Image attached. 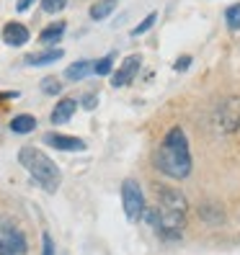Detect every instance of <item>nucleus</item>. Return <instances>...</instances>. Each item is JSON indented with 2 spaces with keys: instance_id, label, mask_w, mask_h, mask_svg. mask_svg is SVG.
<instances>
[{
  "instance_id": "aec40b11",
  "label": "nucleus",
  "mask_w": 240,
  "mask_h": 255,
  "mask_svg": "<svg viewBox=\"0 0 240 255\" xmlns=\"http://www.w3.org/2000/svg\"><path fill=\"white\" fill-rule=\"evenodd\" d=\"M202 214L207 217L209 224H222V219H225V214L220 212V209H212V206H204V209H202Z\"/></svg>"
},
{
  "instance_id": "2eb2a0df",
  "label": "nucleus",
  "mask_w": 240,
  "mask_h": 255,
  "mask_svg": "<svg viewBox=\"0 0 240 255\" xmlns=\"http://www.w3.org/2000/svg\"><path fill=\"white\" fill-rule=\"evenodd\" d=\"M225 23H228L230 31H240V3H235L225 10Z\"/></svg>"
},
{
  "instance_id": "4be33fe9",
  "label": "nucleus",
  "mask_w": 240,
  "mask_h": 255,
  "mask_svg": "<svg viewBox=\"0 0 240 255\" xmlns=\"http://www.w3.org/2000/svg\"><path fill=\"white\" fill-rule=\"evenodd\" d=\"M191 67V57L189 54H184L181 59H176V62H173V70L176 72H184V70H189Z\"/></svg>"
},
{
  "instance_id": "ddd939ff",
  "label": "nucleus",
  "mask_w": 240,
  "mask_h": 255,
  "mask_svg": "<svg viewBox=\"0 0 240 255\" xmlns=\"http://www.w3.org/2000/svg\"><path fill=\"white\" fill-rule=\"evenodd\" d=\"M65 21H57V23H49L44 31L39 34V41L41 44H57L59 39H62V34H65Z\"/></svg>"
},
{
  "instance_id": "6ab92c4d",
  "label": "nucleus",
  "mask_w": 240,
  "mask_h": 255,
  "mask_svg": "<svg viewBox=\"0 0 240 255\" xmlns=\"http://www.w3.org/2000/svg\"><path fill=\"white\" fill-rule=\"evenodd\" d=\"M67 5V0H41V10L44 13H59Z\"/></svg>"
},
{
  "instance_id": "5701e85b",
  "label": "nucleus",
  "mask_w": 240,
  "mask_h": 255,
  "mask_svg": "<svg viewBox=\"0 0 240 255\" xmlns=\"http://www.w3.org/2000/svg\"><path fill=\"white\" fill-rule=\"evenodd\" d=\"M96 106H98V98H96L93 93H91V96H83V109H85V111H93Z\"/></svg>"
},
{
  "instance_id": "6e6552de",
  "label": "nucleus",
  "mask_w": 240,
  "mask_h": 255,
  "mask_svg": "<svg viewBox=\"0 0 240 255\" xmlns=\"http://www.w3.org/2000/svg\"><path fill=\"white\" fill-rule=\"evenodd\" d=\"M158 196H160V206L163 209H176V212H186V209H189L186 196H184V193H178L176 188L160 186L158 188Z\"/></svg>"
},
{
  "instance_id": "f257e3e1",
  "label": "nucleus",
  "mask_w": 240,
  "mask_h": 255,
  "mask_svg": "<svg viewBox=\"0 0 240 255\" xmlns=\"http://www.w3.org/2000/svg\"><path fill=\"white\" fill-rule=\"evenodd\" d=\"M155 168L173 178V181H184L191 173V149H189V139L181 127L168 129V134L163 137L158 152H155Z\"/></svg>"
},
{
  "instance_id": "f8f14e48",
  "label": "nucleus",
  "mask_w": 240,
  "mask_h": 255,
  "mask_svg": "<svg viewBox=\"0 0 240 255\" xmlns=\"http://www.w3.org/2000/svg\"><path fill=\"white\" fill-rule=\"evenodd\" d=\"M88 72H93V62H88V59H78V62L67 65L65 78H67V80H72V83H78V80L88 78Z\"/></svg>"
},
{
  "instance_id": "f3484780",
  "label": "nucleus",
  "mask_w": 240,
  "mask_h": 255,
  "mask_svg": "<svg viewBox=\"0 0 240 255\" xmlns=\"http://www.w3.org/2000/svg\"><path fill=\"white\" fill-rule=\"evenodd\" d=\"M41 91L47 96H59L62 93V83H59L57 78H44L41 80Z\"/></svg>"
},
{
  "instance_id": "9b49d317",
  "label": "nucleus",
  "mask_w": 240,
  "mask_h": 255,
  "mask_svg": "<svg viewBox=\"0 0 240 255\" xmlns=\"http://www.w3.org/2000/svg\"><path fill=\"white\" fill-rule=\"evenodd\" d=\"M36 129V119L31 114H18L10 119V131L13 134H31Z\"/></svg>"
},
{
  "instance_id": "1a4fd4ad",
  "label": "nucleus",
  "mask_w": 240,
  "mask_h": 255,
  "mask_svg": "<svg viewBox=\"0 0 240 255\" xmlns=\"http://www.w3.org/2000/svg\"><path fill=\"white\" fill-rule=\"evenodd\" d=\"M75 111H78V101L75 98H62L57 103V106L52 109V124H65L70 122V119L75 116Z\"/></svg>"
},
{
  "instance_id": "4468645a",
  "label": "nucleus",
  "mask_w": 240,
  "mask_h": 255,
  "mask_svg": "<svg viewBox=\"0 0 240 255\" xmlns=\"http://www.w3.org/2000/svg\"><path fill=\"white\" fill-rule=\"evenodd\" d=\"M116 3H119V0H98V3H93L91 5V18L93 21L109 18L111 13H114V8H116Z\"/></svg>"
},
{
  "instance_id": "9d476101",
  "label": "nucleus",
  "mask_w": 240,
  "mask_h": 255,
  "mask_svg": "<svg viewBox=\"0 0 240 255\" xmlns=\"http://www.w3.org/2000/svg\"><path fill=\"white\" fill-rule=\"evenodd\" d=\"M59 57H65L62 49H47V52H39V54H28V57H26V65H28V67L52 65V62H57Z\"/></svg>"
},
{
  "instance_id": "412c9836",
  "label": "nucleus",
  "mask_w": 240,
  "mask_h": 255,
  "mask_svg": "<svg viewBox=\"0 0 240 255\" xmlns=\"http://www.w3.org/2000/svg\"><path fill=\"white\" fill-rule=\"evenodd\" d=\"M41 255H54V240L49 232L41 235Z\"/></svg>"
},
{
  "instance_id": "dca6fc26",
  "label": "nucleus",
  "mask_w": 240,
  "mask_h": 255,
  "mask_svg": "<svg viewBox=\"0 0 240 255\" xmlns=\"http://www.w3.org/2000/svg\"><path fill=\"white\" fill-rule=\"evenodd\" d=\"M155 21H158V13L153 10V13H147V16L137 23V26H134V31H132V36H142V34H147L150 31V28H153L155 26Z\"/></svg>"
},
{
  "instance_id": "20e7f679",
  "label": "nucleus",
  "mask_w": 240,
  "mask_h": 255,
  "mask_svg": "<svg viewBox=\"0 0 240 255\" xmlns=\"http://www.w3.org/2000/svg\"><path fill=\"white\" fill-rule=\"evenodd\" d=\"M122 206H124V214L129 222H140L142 212H145V196H142V188L137 181H127L122 183Z\"/></svg>"
},
{
  "instance_id": "7ed1b4c3",
  "label": "nucleus",
  "mask_w": 240,
  "mask_h": 255,
  "mask_svg": "<svg viewBox=\"0 0 240 255\" xmlns=\"http://www.w3.org/2000/svg\"><path fill=\"white\" fill-rule=\"evenodd\" d=\"M28 240L26 232L13 219L0 217V255H26Z\"/></svg>"
},
{
  "instance_id": "423d86ee",
  "label": "nucleus",
  "mask_w": 240,
  "mask_h": 255,
  "mask_svg": "<svg viewBox=\"0 0 240 255\" xmlns=\"http://www.w3.org/2000/svg\"><path fill=\"white\" fill-rule=\"evenodd\" d=\"M44 142H47L49 147H54V149H62V152H83V149H85L83 139L67 137V134H57V131L44 134Z\"/></svg>"
},
{
  "instance_id": "a211bd4d",
  "label": "nucleus",
  "mask_w": 240,
  "mask_h": 255,
  "mask_svg": "<svg viewBox=\"0 0 240 255\" xmlns=\"http://www.w3.org/2000/svg\"><path fill=\"white\" fill-rule=\"evenodd\" d=\"M111 67H114V54H106L103 59H98V62L93 65V72L96 75H109Z\"/></svg>"
},
{
  "instance_id": "0eeeda50",
  "label": "nucleus",
  "mask_w": 240,
  "mask_h": 255,
  "mask_svg": "<svg viewBox=\"0 0 240 255\" xmlns=\"http://www.w3.org/2000/svg\"><path fill=\"white\" fill-rule=\"evenodd\" d=\"M28 28L23 26V23H18V21H8L5 26H3V41L8 44V47H23V44L28 41Z\"/></svg>"
},
{
  "instance_id": "39448f33",
  "label": "nucleus",
  "mask_w": 240,
  "mask_h": 255,
  "mask_svg": "<svg viewBox=\"0 0 240 255\" xmlns=\"http://www.w3.org/2000/svg\"><path fill=\"white\" fill-rule=\"evenodd\" d=\"M140 65H142V59H140V54H129V57H124V62L119 65V70L114 72V78H111V85L114 88H124V85H129L134 78H137V72H140Z\"/></svg>"
},
{
  "instance_id": "f03ea898",
  "label": "nucleus",
  "mask_w": 240,
  "mask_h": 255,
  "mask_svg": "<svg viewBox=\"0 0 240 255\" xmlns=\"http://www.w3.org/2000/svg\"><path fill=\"white\" fill-rule=\"evenodd\" d=\"M18 162L28 170V175L34 178V183L39 188H44L47 193H54L62 181V173L54 165V160H49L47 155L36 147H21L18 149Z\"/></svg>"
},
{
  "instance_id": "b1692460",
  "label": "nucleus",
  "mask_w": 240,
  "mask_h": 255,
  "mask_svg": "<svg viewBox=\"0 0 240 255\" xmlns=\"http://www.w3.org/2000/svg\"><path fill=\"white\" fill-rule=\"evenodd\" d=\"M34 3H36V0H18V3H16V10H18V13H26Z\"/></svg>"
}]
</instances>
